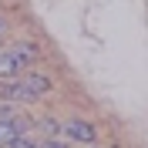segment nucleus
Returning a JSON list of instances; mask_svg holds the SVG:
<instances>
[{"mask_svg": "<svg viewBox=\"0 0 148 148\" xmlns=\"http://www.w3.org/2000/svg\"><path fill=\"white\" fill-rule=\"evenodd\" d=\"M51 91V77L47 74H17V81H10L3 88V98L7 101H37Z\"/></svg>", "mask_w": 148, "mask_h": 148, "instance_id": "nucleus-1", "label": "nucleus"}, {"mask_svg": "<svg viewBox=\"0 0 148 148\" xmlns=\"http://www.w3.org/2000/svg\"><path fill=\"white\" fill-rule=\"evenodd\" d=\"M34 57H37V44H30V40L14 44V47H0V77H17Z\"/></svg>", "mask_w": 148, "mask_h": 148, "instance_id": "nucleus-2", "label": "nucleus"}, {"mask_svg": "<svg viewBox=\"0 0 148 148\" xmlns=\"http://www.w3.org/2000/svg\"><path fill=\"white\" fill-rule=\"evenodd\" d=\"M61 138L64 141H81V145H91L94 138H98V131H94V125H88V121H64V125H61Z\"/></svg>", "mask_w": 148, "mask_h": 148, "instance_id": "nucleus-3", "label": "nucleus"}, {"mask_svg": "<svg viewBox=\"0 0 148 148\" xmlns=\"http://www.w3.org/2000/svg\"><path fill=\"white\" fill-rule=\"evenodd\" d=\"M24 131H27V121L24 118H14V114H10V118H0V148L10 145V141L17 138V135H24Z\"/></svg>", "mask_w": 148, "mask_h": 148, "instance_id": "nucleus-4", "label": "nucleus"}, {"mask_svg": "<svg viewBox=\"0 0 148 148\" xmlns=\"http://www.w3.org/2000/svg\"><path fill=\"white\" fill-rule=\"evenodd\" d=\"M40 148H67L64 141H54V135L51 138H40Z\"/></svg>", "mask_w": 148, "mask_h": 148, "instance_id": "nucleus-5", "label": "nucleus"}, {"mask_svg": "<svg viewBox=\"0 0 148 148\" xmlns=\"http://www.w3.org/2000/svg\"><path fill=\"white\" fill-rule=\"evenodd\" d=\"M10 114H14V104L3 98V101H0V118H10Z\"/></svg>", "mask_w": 148, "mask_h": 148, "instance_id": "nucleus-6", "label": "nucleus"}, {"mask_svg": "<svg viewBox=\"0 0 148 148\" xmlns=\"http://www.w3.org/2000/svg\"><path fill=\"white\" fill-rule=\"evenodd\" d=\"M3 30H7V24H3V17H0V37H3Z\"/></svg>", "mask_w": 148, "mask_h": 148, "instance_id": "nucleus-7", "label": "nucleus"}]
</instances>
